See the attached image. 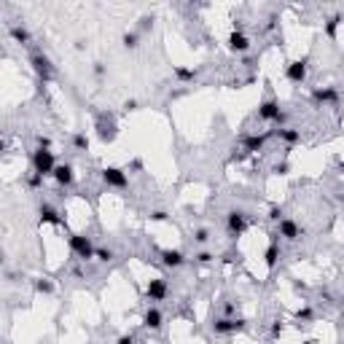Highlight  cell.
<instances>
[{
	"instance_id": "6da1fadb",
	"label": "cell",
	"mask_w": 344,
	"mask_h": 344,
	"mask_svg": "<svg viewBox=\"0 0 344 344\" xmlns=\"http://www.w3.org/2000/svg\"><path fill=\"white\" fill-rule=\"evenodd\" d=\"M54 170H57L54 154H51L49 148H35V151H32V172L49 177V175H54Z\"/></svg>"
},
{
	"instance_id": "7a4b0ae2",
	"label": "cell",
	"mask_w": 344,
	"mask_h": 344,
	"mask_svg": "<svg viewBox=\"0 0 344 344\" xmlns=\"http://www.w3.org/2000/svg\"><path fill=\"white\" fill-rule=\"evenodd\" d=\"M68 245H70V250L81 258V261H91V258L97 256V248L91 245V237H86V234H70Z\"/></svg>"
},
{
	"instance_id": "3957f363",
	"label": "cell",
	"mask_w": 344,
	"mask_h": 344,
	"mask_svg": "<svg viewBox=\"0 0 344 344\" xmlns=\"http://www.w3.org/2000/svg\"><path fill=\"white\" fill-rule=\"evenodd\" d=\"M245 326H248V323H245L242 317H218V320L213 323V331H215V334H221V336H226V334L245 331Z\"/></svg>"
},
{
	"instance_id": "277c9868",
	"label": "cell",
	"mask_w": 344,
	"mask_h": 344,
	"mask_svg": "<svg viewBox=\"0 0 344 344\" xmlns=\"http://www.w3.org/2000/svg\"><path fill=\"white\" fill-rule=\"evenodd\" d=\"M167 293H170V288H167L164 277H154V280H148V285H145V299L148 301H164Z\"/></svg>"
},
{
	"instance_id": "5b68a950",
	"label": "cell",
	"mask_w": 344,
	"mask_h": 344,
	"mask_svg": "<svg viewBox=\"0 0 344 344\" xmlns=\"http://www.w3.org/2000/svg\"><path fill=\"white\" fill-rule=\"evenodd\" d=\"M102 180H105V186L118 188V191H124V188L129 186L127 172H124V170H118V167H105V170H102Z\"/></svg>"
},
{
	"instance_id": "8992f818",
	"label": "cell",
	"mask_w": 344,
	"mask_h": 344,
	"mask_svg": "<svg viewBox=\"0 0 344 344\" xmlns=\"http://www.w3.org/2000/svg\"><path fill=\"white\" fill-rule=\"evenodd\" d=\"M30 65H32V70H35V76L41 78V81H51V78H54V68H51V59L46 57V54H32Z\"/></svg>"
},
{
	"instance_id": "52a82bcc",
	"label": "cell",
	"mask_w": 344,
	"mask_h": 344,
	"mask_svg": "<svg viewBox=\"0 0 344 344\" xmlns=\"http://www.w3.org/2000/svg\"><path fill=\"white\" fill-rule=\"evenodd\" d=\"M226 229L231 237H242L245 229H248V218H245V213H240V210H231V213L226 215Z\"/></svg>"
},
{
	"instance_id": "ba28073f",
	"label": "cell",
	"mask_w": 344,
	"mask_h": 344,
	"mask_svg": "<svg viewBox=\"0 0 344 344\" xmlns=\"http://www.w3.org/2000/svg\"><path fill=\"white\" fill-rule=\"evenodd\" d=\"M285 76H288L290 84H304V81H307V57H301V59H296V62H290L288 70H285Z\"/></svg>"
},
{
	"instance_id": "9c48e42d",
	"label": "cell",
	"mask_w": 344,
	"mask_h": 344,
	"mask_svg": "<svg viewBox=\"0 0 344 344\" xmlns=\"http://www.w3.org/2000/svg\"><path fill=\"white\" fill-rule=\"evenodd\" d=\"M280 113H282L280 102H277L274 97H269V100H263L261 105H258V118H261V121H274Z\"/></svg>"
},
{
	"instance_id": "30bf717a",
	"label": "cell",
	"mask_w": 344,
	"mask_h": 344,
	"mask_svg": "<svg viewBox=\"0 0 344 344\" xmlns=\"http://www.w3.org/2000/svg\"><path fill=\"white\" fill-rule=\"evenodd\" d=\"M277 234L285 237V240H299L304 231H301V226H299L296 221H290V218H282L280 226H277Z\"/></svg>"
},
{
	"instance_id": "8fae6325",
	"label": "cell",
	"mask_w": 344,
	"mask_h": 344,
	"mask_svg": "<svg viewBox=\"0 0 344 344\" xmlns=\"http://www.w3.org/2000/svg\"><path fill=\"white\" fill-rule=\"evenodd\" d=\"M226 43H229V49L234 51V54H245V51L250 49V41H248V35H245L242 30H234V32H231Z\"/></svg>"
},
{
	"instance_id": "7c38bea8",
	"label": "cell",
	"mask_w": 344,
	"mask_h": 344,
	"mask_svg": "<svg viewBox=\"0 0 344 344\" xmlns=\"http://www.w3.org/2000/svg\"><path fill=\"white\" fill-rule=\"evenodd\" d=\"M51 177H54L59 186H65V188L76 183V172H73L70 164H57V170H54V175H51Z\"/></svg>"
},
{
	"instance_id": "4fadbf2b",
	"label": "cell",
	"mask_w": 344,
	"mask_h": 344,
	"mask_svg": "<svg viewBox=\"0 0 344 344\" xmlns=\"http://www.w3.org/2000/svg\"><path fill=\"white\" fill-rule=\"evenodd\" d=\"M38 215H41V223H51V226H62L65 218L57 213L51 204H41V210H38Z\"/></svg>"
},
{
	"instance_id": "5bb4252c",
	"label": "cell",
	"mask_w": 344,
	"mask_h": 344,
	"mask_svg": "<svg viewBox=\"0 0 344 344\" xmlns=\"http://www.w3.org/2000/svg\"><path fill=\"white\" fill-rule=\"evenodd\" d=\"M312 100H315L317 105L336 102V100H339V91H336L334 86H323V89H315V91H312Z\"/></svg>"
},
{
	"instance_id": "9a60e30c",
	"label": "cell",
	"mask_w": 344,
	"mask_h": 344,
	"mask_svg": "<svg viewBox=\"0 0 344 344\" xmlns=\"http://www.w3.org/2000/svg\"><path fill=\"white\" fill-rule=\"evenodd\" d=\"M162 263L170 269H180L183 263H186V256H183L180 250H162Z\"/></svg>"
},
{
	"instance_id": "2e32d148",
	"label": "cell",
	"mask_w": 344,
	"mask_h": 344,
	"mask_svg": "<svg viewBox=\"0 0 344 344\" xmlns=\"http://www.w3.org/2000/svg\"><path fill=\"white\" fill-rule=\"evenodd\" d=\"M97 135H100L102 143H113L116 140V124L113 121H105V116L97 121Z\"/></svg>"
},
{
	"instance_id": "e0dca14e",
	"label": "cell",
	"mask_w": 344,
	"mask_h": 344,
	"mask_svg": "<svg viewBox=\"0 0 344 344\" xmlns=\"http://www.w3.org/2000/svg\"><path fill=\"white\" fill-rule=\"evenodd\" d=\"M263 145H266V135H248L245 137V151H248V154H258V151H263Z\"/></svg>"
},
{
	"instance_id": "ac0fdd59",
	"label": "cell",
	"mask_w": 344,
	"mask_h": 344,
	"mask_svg": "<svg viewBox=\"0 0 344 344\" xmlns=\"http://www.w3.org/2000/svg\"><path fill=\"white\" fill-rule=\"evenodd\" d=\"M143 326L151 328V331H159V328H162V312H159L156 307H151L148 312L143 315Z\"/></svg>"
},
{
	"instance_id": "d6986e66",
	"label": "cell",
	"mask_w": 344,
	"mask_h": 344,
	"mask_svg": "<svg viewBox=\"0 0 344 344\" xmlns=\"http://www.w3.org/2000/svg\"><path fill=\"white\" fill-rule=\"evenodd\" d=\"M274 135L280 137L282 143H288V145H296L301 140V132L299 129H290V127H280V129H274Z\"/></svg>"
},
{
	"instance_id": "ffe728a7",
	"label": "cell",
	"mask_w": 344,
	"mask_h": 344,
	"mask_svg": "<svg viewBox=\"0 0 344 344\" xmlns=\"http://www.w3.org/2000/svg\"><path fill=\"white\" fill-rule=\"evenodd\" d=\"M277 261H280V245L272 242V245L266 248V253H263V263H266V269H274Z\"/></svg>"
},
{
	"instance_id": "44dd1931",
	"label": "cell",
	"mask_w": 344,
	"mask_h": 344,
	"mask_svg": "<svg viewBox=\"0 0 344 344\" xmlns=\"http://www.w3.org/2000/svg\"><path fill=\"white\" fill-rule=\"evenodd\" d=\"M8 32H11V38H14L16 43H22V46H30V41H32V35L24 27H19V24H16V27H11Z\"/></svg>"
},
{
	"instance_id": "7402d4cb",
	"label": "cell",
	"mask_w": 344,
	"mask_h": 344,
	"mask_svg": "<svg viewBox=\"0 0 344 344\" xmlns=\"http://www.w3.org/2000/svg\"><path fill=\"white\" fill-rule=\"evenodd\" d=\"M172 73H175L177 81H194V78H196V70L183 68V65H175V68H172Z\"/></svg>"
},
{
	"instance_id": "603a6c76",
	"label": "cell",
	"mask_w": 344,
	"mask_h": 344,
	"mask_svg": "<svg viewBox=\"0 0 344 344\" xmlns=\"http://www.w3.org/2000/svg\"><path fill=\"white\" fill-rule=\"evenodd\" d=\"M339 24H342V16H339V14H336V16H331L328 22H326V35L331 38V41L336 38V30H339Z\"/></svg>"
},
{
	"instance_id": "cb8c5ba5",
	"label": "cell",
	"mask_w": 344,
	"mask_h": 344,
	"mask_svg": "<svg viewBox=\"0 0 344 344\" xmlns=\"http://www.w3.org/2000/svg\"><path fill=\"white\" fill-rule=\"evenodd\" d=\"M121 43H124V49H137L140 46V38H137V32H124L121 35Z\"/></svg>"
},
{
	"instance_id": "d4e9b609",
	"label": "cell",
	"mask_w": 344,
	"mask_h": 344,
	"mask_svg": "<svg viewBox=\"0 0 344 344\" xmlns=\"http://www.w3.org/2000/svg\"><path fill=\"white\" fill-rule=\"evenodd\" d=\"M35 290H38V293L49 296V293H54V285H51L49 280H35Z\"/></svg>"
},
{
	"instance_id": "484cf974",
	"label": "cell",
	"mask_w": 344,
	"mask_h": 344,
	"mask_svg": "<svg viewBox=\"0 0 344 344\" xmlns=\"http://www.w3.org/2000/svg\"><path fill=\"white\" fill-rule=\"evenodd\" d=\"M73 145H76L78 151H86V148H89V137H86V135H76V137H73Z\"/></svg>"
},
{
	"instance_id": "4316f807",
	"label": "cell",
	"mask_w": 344,
	"mask_h": 344,
	"mask_svg": "<svg viewBox=\"0 0 344 344\" xmlns=\"http://www.w3.org/2000/svg\"><path fill=\"white\" fill-rule=\"evenodd\" d=\"M94 258H100L102 263H108V261H113V253H110L108 248H97V256Z\"/></svg>"
},
{
	"instance_id": "83f0119b",
	"label": "cell",
	"mask_w": 344,
	"mask_h": 344,
	"mask_svg": "<svg viewBox=\"0 0 344 344\" xmlns=\"http://www.w3.org/2000/svg\"><path fill=\"white\" fill-rule=\"evenodd\" d=\"M207 240H210V231H207V229H196V231H194V242L204 245Z\"/></svg>"
},
{
	"instance_id": "f1b7e54d",
	"label": "cell",
	"mask_w": 344,
	"mask_h": 344,
	"mask_svg": "<svg viewBox=\"0 0 344 344\" xmlns=\"http://www.w3.org/2000/svg\"><path fill=\"white\" fill-rule=\"evenodd\" d=\"M27 183H30V188H41V186H43V175H38V172H32V175L27 177Z\"/></svg>"
},
{
	"instance_id": "f546056e",
	"label": "cell",
	"mask_w": 344,
	"mask_h": 344,
	"mask_svg": "<svg viewBox=\"0 0 344 344\" xmlns=\"http://www.w3.org/2000/svg\"><path fill=\"white\" fill-rule=\"evenodd\" d=\"M296 317H299V320H312V309H309V307H304V309H299V312H296Z\"/></svg>"
},
{
	"instance_id": "4dcf8cb0",
	"label": "cell",
	"mask_w": 344,
	"mask_h": 344,
	"mask_svg": "<svg viewBox=\"0 0 344 344\" xmlns=\"http://www.w3.org/2000/svg\"><path fill=\"white\" fill-rule=\"evenodd\" d=\"M269 221H282V210L280 207H269Z\"/></svg>"
},
{
	"instance_id": "1f68e13d",
	"label": "cell",
	"mask_w": 344,
	"mask_h": 344,
	"mask_svg": "<svg viewBox=\"0 0 344 344\" xmlns=\"http://www.w3.org/2000/svg\"><path fill=\"white\" fill-rule=\"evenodd\" d=\"M282 331H285V326H282V320H280V317H277V320L272 323V336H280Z\"/></svg>"
},
{
	"instance_id": "d6a6232c",
	"label": "cell",
	"mask_w": 344,
	"mask_h": 344,
	"mask_svg": "<svg viewBox=\"0 0 344 344\" xmlns=\"http://www.w3.org/2000/svg\"><path fill=\"white\" fill-rule=\"evenodd\" d=\"M151 221L164 223V221H167V213H164V210H156V213H151Z\"/></svg>"
},
{
	"instance_id": "836d02e7",
	"label": "cell",
	"mask_w": 344,
	"mask_h": 344,
	"mask_svg": "<svg viewBox=\"0 0 344 344\" xmlns=\"http://www.w3.org/2000/svg\"><path fill=\"white\" fill-rule=\"evenodd\" d=\"M213 258H215L213 253H207V250H202V253L196 256V261H199V263H210V261H213Z\"/></svg>"
},
{
	"instance_id": "e575fe53",
	"label": "cell",
	"mask_w": 344,
	"mask_h": 344,
	"mask_svg": "<svg viewBox=\"0 0 344 344\" xmlns=\"http://www.w3.org/2000/svg\"><path fill=\"white\" fill-rule=\"evenodd\" d=\"M274 172H277V175H288V172H290V164H288V162L277 164V167H274Z\"/></svg>"
},
{
	"instance_id": "d590c367",
	"label": "cell",
	"mask_w": 344,
	"mask_h": 344,
	"mask_svg": "<svg viewBox=\"0 0 344 344\" xmlns=\"http://www.w3.org/2000/svg\"><path fill=\"white\" fill-rule=\"evenodd\" d=\"M116 344H135V336H132V334H124V336H118Z\"/></svg>"
},
{
	"instance_id": "8d00e7d4",
	"label": "cell",
	"mask_w": 344,
	"mask_h": 344,
	"mask_svg": "<svg viewBox=\"0 0 344 344\" xmlns=\"http://www.w3.org/2000/svg\"><path fill=\"white\" fill-rule=\"evenodd\" d=\"M38 148H51V140L43 135H38Z\"/></svg>"
},
{
	"instance_id": "74e56055",
	"label": "cell",
	"mask_w": 344,
	"mask_h": 344,
	"mask_svg": "<svg viewBox=\"0 0 344 344\" xmlns=\"http://www.w3.org/2000/svg\"><path fill=\"white\" fill-rule=\"evenodd\" d=\"M151 24H154V16H143V19H140V27H143V30H148Z\"/></svg>"
},
{
	"instance_id": "f35d334b",
	"label": "cell",
	"mask_w": 344,
	"mask_h": 344,
	"mask_svg": "<svg viewBox=\"0 0 344 344\" xmlns=\"http://www.w3.org/2000/svg\"><path fill=\"white\" fill-rule=\"evenodd\" d=\"M285 121H288V113H285V110H282V113L274 118V124H277V127H282V124H285Z\"/></svg>"
},
{
	"instance_id": "ab89813d",
	"label": "cell",
	"mask_w": 344,
	"mask_h": 344,
	"mask_svg": "<svg viewBox=\"0 0 344 344\" xmlns=\"http://www.w3.org/2000/svg\"><path fill=\"white\" fill-rule=\"evenodd\" d=\"M94 76H97V78H102V76H105V65H100V62L94 65Z\"/></svg>"
},
{
	"instance_id": "60d3db41",
	"label": "cell",
	"mask_w": 344,
	"mask_h": 344,
	"mask_svg": "<svg viewBox=\"0 0 344 344\" xmlns=\"http://www.w3.org/2000/svg\"><path fill=\"white\" fill-rule=\"evenodd\" d=\"M124 110H137V100H127L124 102Z\"/></svg>"
},
{
	"instance_id": "b9f144b4",
	"label": "cell",
	"mask_w": 344,
	"mask_h": 344,
	"mask_svg": "<svg viewBox=\"0 0 344 344\" xmlns=\"http://www.w3.org/2000/svg\"><path fill=\"white\" fill-rule=\"evenodd\" d=\"M277 27V16H269V24H266V30H274Z\"/></svg>"
},
{
	"instance_id": "7bdbcfd3",
	"label": "cell",
	"mask_w": 344,
	"mask_h": 344,
	"mask_svg": "<svg viewBox=\"0 0 344 344\" xmlns=\"http://www.w3.org/2000/svg\"><path fill=\"white\" fill-rule=\"evenodd\" d=\"M339 170H342V175H344V162H342V164H339Z\"/></svg>"
}]
</instances>
